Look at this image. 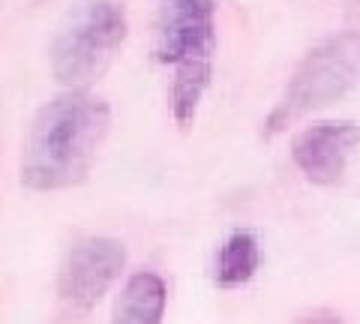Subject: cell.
Listing matches in <instances>:
<instances>
[{"instance_id":"1","label":"cell","mask_w":360,"mask_h":324,"mask_svg":"<svg viewBox=\"0 0 360 324\" xmlns=\"http://www.w3.org/2000/svg\"><path fill=\"white\" fill-rule=\"evenodd\" d=\"M111 124V111L87 91L54 96L33 117L21 153V183L54 193L82 183Z\"/></svg>"},{"instance_id":"2","label":"cell","mask_w":360,"mask_h":324,"mask_svg":"<svg viewBox=\"0 0 360 324\" xmlns=\"http://www.w3.org/2000/svg\"><path fill=\"white\" fill-rule=\"evenodd\" d=\"M127 39V0H78L51 48V70L60 84L84 91Z\"/></svg>"},{"instance_id":"3","label":"cell","mask_w":360,"mask_h":324,"mask_svg":"<svg viewBox=\"0 0 360 324\" xmlns=\"http://www.w3.org/2000/svg\"><path fill=\"white\" fill-rule=\"evenodd\" d=\"M360 84V30H345L340 37L315 46L291 75L279 105L267 117V136L307 117L309 111L342 99Z\"/></svg>"},{"instance_id":"4","label":"cell","mask_w":360,"mask_h":324,"mask_svg":"<svg viewBox=\"0 0 360 324\" xmlns=\"http://www.w3.org/2000/svg\"><path fill=\"white\" fill-rule=\"evenodd\" d=\"M217 51V6L213 0H160L156 9V46L160 63L213 66Z\"/></svg>"},{"instance_id":"5","label":"cell","mask_w":360,"mask_h":324,"mask_svg":"<svg viewBox=\"0 0 360 324\" xmlns=\"http://www.w3.org/2000/svg\"><path fill=\"white\" fill-rule=\"evenodd\" d=\"M127 252L111 238H87L75 243L60 271V297L72 309H94L115 285L123 271Z\"/></svg>"},{"instance_id":"6","label":"cell","mask_w":360,"mask_h":324,"mask_svg":"<svg viewBox=\"0 0 360 324\" xmlns=\"http://www.w3.org/2000/svg\"><path fill=\"white\" fill-rule=\"evenodd\" d=\"M360 148V124L354 120H321L291 141L295 165L312 183L330 186L345 174L352 153Z\"/></svg>"},{"instance_id":"7","label":"cell","mask_w":360,"mask_h":324,"mask_svg":"<svg viewBox=\"0 0 360 324\" xmlns=\"http://www.w3.org/2000/svg\"><path fill=\"white\" fill-rule=\"evenodd\" d=\"M165 283L156 273H135L115 306L111 324H162Z\"/></svg>"},{"instance_id":"8","label":"cell","mask_w":360,"mask_h":324,"mask_svg":"<svg viewBox=\"0 0 360 324\" xmlns=\"http://www.w3.org/2000/svg\"><path fill=\"white\" fill-rule=\"evenodd\" d=\"M258 240L250 231H238L222 243L219 259H217V285L219 288H238L250 283L258 271Z\"/></svg>"},{"instance_id":"9","label":"cell","mask_w":360,"mask_h":324,"mask_svg":"<svg viewBox=\"0 0 360 324\" xmlns=\"http://www.w3.org/2000/svg\"><path fill=\"white\" fill-rule=\"evenodd\" d=\"M213 66H184L174 70V84H172V111L177 127H189L198 115V105L205 99V91L210 84Z\"/></svg>"},{"instance_id":"10","label":"cell","mask_w":360,"mask_h":324,"mask_svg":"<svg viewBox=\"0 0 360 324\" xmlns=\"http://www.w3.org/2000/svg\"><path fill=\"white\" fill-rule=\"evenodd\" d=\"M297 324H340V316L330 309H315L307 316H297Z\"/></svg>"}]
</instances>
